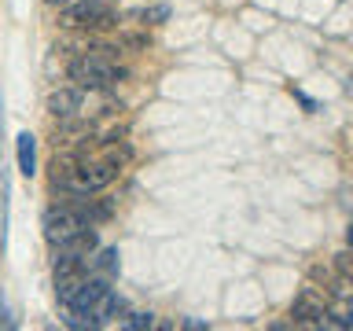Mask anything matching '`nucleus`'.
I'll list each match as a JSON object with an SVG mask.
<instances>
[{
	"label": "nucleus",
	"instance_id": "5",
	"mask_svg": "<svg viewBox=\"0 0 353 331\" xmlns=\"http://www.w3.org/2000/svg\"><path fill=\"white\" fill-rule=\"evenodd\" d=\"M48 110L55 118H77V110H81V88L77 85L55 88V92L48 96Z\"/></svg>",
	"mask_w": 353,
	"mask_h": 331
},
{
	"label": "nucleus",
	"instance_id": "11",
	"mask_svg": "<svg viewBox=\"0 0 353 331\" xmlns=\"http://www.w3.org/2000/svg\"><path fill=\"white\" fill-rule=\"evenodd\" d=\"M335 265H339V272H342V276H350V254H346V250L339 254V261H335Z\"/></svg>",
	"mask_w": 353,
	"mask_h": 331
},
{
	"label": "nucleus",
	"instance_id": "7",
	"mask_svg": "<svg viewBox=\"0 0 353 331\" xmlns=\"http://www.w3.org/2000/svg\"><path fill=\"white\" fill-rule=\"evenodd\" d=\"M121 269V261H118V250L114 247H107V250H92V258H88V272H96V276H107V280H114Z\"/></svg>",
	"mask_w": 353,
	"mask_h": 331
},
{
	"label": "nucleus",
	"instance_id": "3",
	"mask_svg": "<svg viewBox=\"0 0 353 331\" xmlns=\"http://www.w3.org/2000/svg\"><path fill=\"white\" fill-rule=\"evenodd\" d=\"M59 22L66 30H110L118 22V11L110 0H70L59 8Z\"/></svg>",
	"mask_w": 353,
	"mask_h": 331
},
{
	"label": "nucleus",
	"instance_id": "2",
	"mask_svg": "<svg viewBox=\"0 0 353 331\" xmlns=\"http://www.w3.org/2000/svg\"><path fill=\"white\" fill-rule=\"evenodd\" d=\"M118 177V162L103 159V162H81L77 170H66V177H55V188H63V195H96Z\"/></svg>",
	"mask_w": 353,
	"mask_h": 331
},
{
	"label": "nucleus",
	"instance_id": "10",
	"mask_svg": "<svg viewBox=\"0 0 353 331\" xmlns=\"http://www.w3.org/2000/svg\"><path fill=\"white\" fill-rule=\"evenodd\" d=\"M0 328H15V317H11V305H8L4 291H0Z\"/></svg>",
	"mask_w": 353,
	"mask_h": 331
},
{
	"label": "nucleus",
	"instance_id": "6",
	"mask_svg": "<svg viewBox=\"0 0 353 331\" xmlns=\"http://www.w3.org/2000/svg\"><path fill=\"white\" fill-rule=\"evenodd\" d=\"M15 159H19V173L22 177L37 173V140H33V132H19L15 137Z\"/></svg>",
	"mask_w": 353,
	"mask_h": 331
},
{
	"label": "nucleus",
	"instance_id": "12",
	"mask_svg": "<svg viewBox=\"0 0 353 331\" xmlns=\"http://www.w3.org/2000/svg\"><path fill=\"white\" fill-rule=\"evenodd\" d=\"M48 8H63V4H70V0H44Z\"/></svg>",
	"mask_w": 353,
	"mask_h": 331
},
{
	"label": "nucleus",
	"instance_id": "4",
	"mask_svg": "<svg viewBox=\"0 0 353 331\" xmlns=\"http://www.w3.org/2000/svg\"><path fill=\"white\" fill-rule=\"evenodd\" d=\"M324 298H320L313 287H305V291H298V298L291 302V317L294 324H320V317H324Z\"/></svg>",
	"mask_w": 353,
	"mask_h": 331
},
{
	"label": "nucleus",
	"instance_id": "1",
	"mask_svg": "<svg viewBox=\"0 0 353 331\" xmlns=\"http://www.w3.org/2000/svg\"><path fill=\"white\" fill-rule=\"evenodd\" d=\"M66 77H70L81 92H85V88H88V92H107V88H114L118 81H125L129 70H125V66H118L114 59H107V55L85 52V55H77V59H70Z\"/></svg>",
	"mask_w": 353,
	"mask_h": 331
},
{
	"label": "nucleus",
	"instance_id": "8",
	"mask_svg": "<svg viewBox=\"0 0 353 331\" xmlns=\"http://www.w3.org/2000/svg\"><path fill=\"white\" fill-rule=\"evenodd\" d=\"M8 247V170H4V154H0V254Z\"/></svg>",
	"mask_w": 353,
	"mask_h": 331
},
{
	"label": "nucleus",
	"instance_id": "9",
	"mask_svg": "<svg viewBox=\"0 0 353 331\" xmlns=\"http://www.w3.org/2000/svg\"><path fill=\"white\" fill-rule=\"evenodd\" d=\"M125 328H129V331H143V328H154V317H151V313H129Z\"/></svg>",
	"mask_w": 353,
	"mask_h": 331
}]
</instances>
